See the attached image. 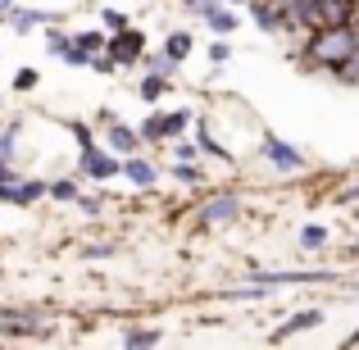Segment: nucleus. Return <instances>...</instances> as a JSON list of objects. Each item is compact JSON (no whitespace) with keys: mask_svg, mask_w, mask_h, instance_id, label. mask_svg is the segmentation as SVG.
Returning a JSON list of instances; mask_svg holds the SVG:
<instances>
[{"mask_svg":"<svg viewBox=\"0 0 359 350\" xmlns=\"http://www.w3.org/2000/svg\"><path fill=\"white\" fill-rule=\"evenodd\" d=\"M318 323H323V309H296V314H291L282 328H273V337H269V342H287V337L309 332V328H318Z\"/></svg>","mask_w":359,"mask_h":350,"instance_id":"nucleus-9","label":"nucleus"},{"mask_svg":"<svg viewBox=\"0 0 359 350\" xmlns=\"http://www.w3.org/2000/svg\"><path fill=\"white\" fill-rule=\"evenodd\" d=\"M300 245H305V250H323V245H327V228H318V223L300 228Z\"/></svg>","mask_w":359,"mask_h":350,"instance_id":"nucleus-22","label":"nucleus"},{"mask_svg":"<svg viewBox=\"0 0 359 350\" xmlns=\"http://www.w3.org/2000/svg\"><path fill=\"white\" fill-rule=\"evenodd\" d=\"M46 196H55V201H78V182L73 177H55V182H46Z\"/></svg>","mask_w":359,"mask_h":350,"instance_id":"nucleus-18","label":"nucleus"},{"mask_svg":"<svg viewBox=\"0 0 359 350\" xmlns=\"http://www.w3.org/2000/svg\"><path fill=\"white\" fill-rule=\"evenodd\" d=\"M41 309H0V332L9 337H46L50 328L41 323Z\"/></svg>","mask_w":359,"mask_h":350,"instance_id":"nucleus-4","label":"nucleus"},{"mask_svg":"<svg viewBox=\"0 0 359 350\" xmlns=\"http://www.w3.org/2000/svg\"><path fill=\"white\" fill-rule=\"evenodd\" d=\"M73 46L87 51V55H100V51H105V32H78V36H73Z\"/></svg>","mask_w":359,"mask_h":350,"instance_id":"nucleus-24","label":"nucleus"},{"mask_svg":"<svg viewBox=\"0 0 359 350\" xmlns=\"http://www.w3.org/2000/svg\"><path fill=\"white\" fill-rule=\"evenodd\" d=\"M191 123H196V150H201V155H214V159H228V164H232V150L210 132V119H191Z\"/></svg>","mask_w":359,"mask_h":350,"instance_id":"nucleus-11","label":"nucleus"},{"mask_svg":"<svg viewBox=\"0 0 359 350\" xmlns=\"http://www.w3.org/2000/svg\"><path fill=\"white\" fill-rule=\"evenodd\" d=\"M118 177H128L132 187H150L155 182V164H150V159H137V155H123V173Z\"/></svg>","mask_w":359,"mask_h":350,"instance_id":"nucleus-12","label":"nucleus"},{"mask_svg":"<svg viewBox=\"0 0 359 350\" xmlns=\"http://www.w3.org/2000/svg\"><path fill=\"white\" fill-rule=\"evenodd\" d=\"M210 60H214V64H228V60H232V46H228V41H214V46H210Z\"/></svg>","mask_w":359,"mask_h":350,"instance_id":"nucleus-29","label":"nucleus"},{"mask_svg":"<svg viewBox=\"0 0 359 350\" xmlns=\"http://www.w3.org/2000/svg\"><path fill=\"white\" fill-rule=\"evenodd\" d=\"M36 87V69H18L14 73V91H32Z\"/></svg>","mask_w":359,"mask_h":350,"instance_id":"nucleus-26","label":"nucleus"},{"mask_svg":"<svg viewBox=\"0 0 359 350\" xmlns=\"http://www.w3.org/2000/svg\"><path fill=\"white\" fill-rule=\"evenodd\" d=\"M73 46V36L69 32H46V51L55 55V60H64V51Z\"/></svg>","mask_w":359,"mask_h":350,"instance_id":"nucleus-25","label":"nucleus"},{"mask_svg":"<svg viewBox=\"0 0 359 350\" xmlns=\"http://www.w3.org/2000/svg\"><path fill=\"white\" fill-rule=\"evenodd\" d=\"M9 27H14L18 36H27L32 27H55L60 23V14H46V9H9Z\"/></svg>","mask_w":359,"mask_h":350,"instance_id":"nucleus-8","label":"nucleus"},{"mask_svg":"<svg viewBox=\"0 0 359 350\" xmlns=\"http://www.w3.org/2000/svg\"><path fill=\"white\" fill-rule=\"evenodd\" d=\"M164 342V332H155V328H132V332H123V346H159Z\"/></svg>","mask_w":359,"mask_h":350,"instance_id":"nucleus-19","label":"nucleus"},{"mask_svg":"<svg viewBox=\"0 0 359 350\" xmlns=\"http://www.w3.org/2000/svg\"><path fill=\"white\" fill-rule=\"evenodd\" d=\"M164 55H168L173 64H182L187 55H191V32H177V27H173V32L164 36Z\"/></svg>","mask_w":359,"mask_h":350,"instance_id":"nucleus-14","label":"nucleus"},{"mask_svg":"<svg viewBox=\"0 0 359 350\" xmlns=\"http://www.w3.org/2000/svg\"><path fill=\"white\" fill-rule=\"evenodd\" d=\"M355 23V0H318V27Z\"/></svg>","mask_w":359,"mask_h":350,"instance_id":"nucleus-10","label":"nucleus"},{"mask_svg":"<svg viewBox=\"0 0 359 350\" xmlns=\"http://www.w3.org/2000/svg\"><path fill=\"white\" fill-rule=\"evenodd\" d=\"M141 51H146V36L137 32V27H118V32H109L105 36V55L118 64V69H132V64L141 60Z\"/></svg>","mask_w":359,"mask_h":350,"instance_id":"nucleus-2","label":"nucleus"},{"mask_svg":"<svg viewBox=\"0 0 359 350\" xmlns=\"http://www.w3.org/2000/svg\"><path fill=\"white\" fill-rule=\"evenodd\" d=\"M173 177H177V182H187V187H196L205 173L196 168V159H173Z\"/></svg>","mask_w":359,"mask_h":350,"instance_id":"nucleus-21","label":"nucleus"},{"mask_svg":"<svg viewBox=\"0 0 359 350\" xmlns=\"http://www.w3.org/2000/svg\"><path fill=\"white\" fill-rule=\"evenodd\" d=\"M355 23H359V0H355Z\"/></svg>","mask_w":359,"mask_h":350,"instance_id":"nucleus-40","label":"nucleus"},{"mask_svg":"<svg viewBox=\"0 0 359 350\" xmlns=\"http://www.w3.org/2000/svg\"><path fill=\"white\" fill-rule=\"evenodd\" d=\"M187 9H191V14H210L214 5H223V0H182Z\"/></svg>","mask_w":359,"mask_h":350,"instance_id":"nucleus-32","label":"nucleus"},{"mask_svg":"<svg viewBox=\"0 0 359 350\" xmlns=\"http://www.w3.org/2000/svg\"><path fill=\"white\" fill-rule=\"evenodd\" d=\"M259 150H264V159H269L273 168H282V173H300V168H305V155H300L296 146H287L282 137H273V132L259 141Z\"/></svg>","mask_w":359,"mask_h":350,"instance_id":"nucleus-5","label":"nucleus"},{"mask_svg":"<svg viewBox=\"0 0 359 350\" xmlns=\"http://www.w3.org/2000/svg\"><path fill=\"white\" fill-rule=\"evenodd\" d=\"M237 214H245L237 191H219V196H210V201L201 205V223H232Z\"/></svg>","mask_w":359,"mask_h":350,"instance_id":"nucleus-6","label":"nucleus"},{"mask_svg":"<svg viewBox=\"0 0 359 350\" xmlns=\"http://www.w3.org/2000/svg\"><path fill=\"white\" fill-rule=\"evenodd\" d=\"M100 23H105L109 32H118V27H128V18H123L118 9H100Z\"/></svg>","mask_w":359,"mask_h":350,"instance_id":"nucleus-28","label":"nucleus"},{"mask_svg":"<svg viewBox=\"0 0 359 350\" xmlns=\"http://www.w3.org/2000/svg\"><path fill=\"white\" fill-rule=\"evenodd\" d=\"M351 255H355V260H359V241H351Z\"/></svg>","mask_w":359,"mask_h":350,"instance_id":"nucleus-38","label":"nucleus"},{"mask_svg":"<svg viewBox=\"0 0 359 350\" xmlns=\"http://www.w3.org/2000/svg\"><path fill=\"white\" fill-rule=\"evenodd\" d=\"M82 177H96V182H105V177H118L123 173V159L114 155V150H100L96 141L91 146H82Z\"/></svg>","mask_w":359,"mask_h":350,"instance_id":"nucleus-3","label":"nucleus"},{"mask_svg":"<svg viewBox=\"0 0 359 350\" xmlns=\"http://www.w3.org/2000/svg\"><path fill=\"white\" fill-rule=\"evenodd\" d=\"M205 18V23H210V32H237V14H232V9H223V5H214L210 9V14H201Z\"/></svg>","mask_w":359,"mask_h":350,"instance_id":"nucleus-15","label":"nucleus"},{"mask_svg":"<svg viewBox=\"0 0 359 350\" xmlns=\"http://www.w3.org/2000/svg\"><path fill=\"white\" fill-rule=\"evenodd\" d=\"M173 159H196V141H177V146H173Z\"/></svg>","mask_w":359,"mask_h":350,"instance_id":"nucleus-31","label":"nucleus"},{"mask_svg":"<svg viewBox=\"0 0 359 350\" xmlns=\"http://www.w3.org/2000/svg\"><path fill=\"white\" fill-rule=\"evenodd\" d=\"M64 128L78 137V146H91V128H87V123H64Z\"/></svg>","mask_w":359,"mask_h":350,"instance_id":"nucleus-30","label":"nucleus"},{"mask_svg":"<svg viewBox=\"0 0 359 350\" xmlns=\"http://www.w3.org/2000/svg\"><path fill=\"white\" fill-rule=\"evenodd\" d=\"M346 346H359V332H355V337H346Z\"/></svg>","mask_w":359,"mask_h":350,"instance_id":"nucleus-37","label":"nucleus"},{"mask_svg":"<svg viewBox=\"0 0 359 350\" xmlns=\"http://www.w3.org/2000/svg\"><path fill=\"white\" fill-rule=\"evenodd\" d=\"M187 123H191V109H164V137H168V141L182 137Z\"/></svg>","mask_w":359,"mask_h":350,"instance_id":"nucleus-16","label":"nucleus"},{"mask_svg":"<svg viewBox=\"0 0 359 350\" xmlns=\"http://www.w3.org/2000/svg\"><path fill=\"white\" fill-rule=\"evenodd\" d=\"M78 205L91 214V219H100V201H96V196H82V191H78Z\"/></svg>","mask_w":359,"mask_h":350,"instance_id":"nucleus-33","label":"nucleus"},{"mask_svg":"<svg viewBox=\"0 0 359 350\" xmlns=\"http://www.w3.org/2000/svg\"><path fill=\"white\" fill-rule=\"evenodd\" d=\"M341 201H346V205H355V201H359V182L346 187V191H341Z\"/></svg>","mask_w":359,"mask_h":350,"instance_id":"nucleus-35","label":"nucleus"},{"mask_svg":"<svg viewBox=\"0 0 359 350\" xmlns=\"http://www.w3.org/2000/svg\"><path fill=\"white\" fill-rule=\"evenodd\" d=\"M105 146L114 150V155H137V146H141V132L114 119V123H105Z\"/></svg>","mask_w":359,"mask_h":350,"instance_id":"nucleus-7","label":"nucleus"},{"mask_svg":"<svg viewBox=\"0 0 359 350\" xmlns=\"http://www.w3.org/2000/svg\"><path fill=\"white\" fill-rule=\"evenodd\" d=\"M64 64H73V69H87L91 55H87V51H78V46H69V51H64Z\"/></svg>","mask_w":359,"mask_h":350,"instance_id":"nucleus-27","label":"nucleus"},{"mask_svg":"<svg viewBox=\"0 0 359 350\" xmlns=\"http://www.w3.org/2000/svg\"><path fill=\"white\" fill-rule=\"evenodd\" d=\"M137 91H141V100H159L168 91V78H159V73H146V78L137 82Z\"/></svg>","mask_w":359,"mask_h":350,"instance_id":"nucleus-17","label":"nucleus"},{"mask_svg":"<svg viewBox=\"0 0 359 350\" xmlns=\"http://www.w3.org/2000/svg\"><path fill=\"white\" fill-rule=\"evenodd\" d=\"M250 14L259 23V32H282V18H278V5L273 0H250Z\"/></svg>","mask_w":359,"mask_h":350,"instance_id":"nucleus-13","label":"nucleus"},{"mask_svg":"<svg viewBox=\"0 0 359 350\" xmlns=\"http://www.w3.org/2000/svg\"><path fill=\"white\" fill-rule=\"evenodd\" d=\"M9 9H14V0H0V14H9Z\"/></svg>","mask_w":359,"mask_h":350,"instance_id":"nucleus-36","label":"nucleus"},{"mask_svg":"<svg viewBox=\"0 0 359 350\" xmlns=\"http://www.w3.org/2000/svg\"><path fill=\"white\" fill-rule=\"evenodd\" d=\"M332 78H337V82H346V87H355V82H359V51H355L346 64H337V69H332Z\"/></svg>","mask_w":359,"mask_h":350,"instance_id":"nucleus-23","label":"nucleus"},{"mask_svg":"<svg viewBox=\"0 0 359 350\" xmlns=\"http://www.w3.org/2000/svg\"><path fill=\"white\" fill-rule=\"evenodd\" d=\"M359 51L355 41V23H337V27H314L305 36V64L309 69H327L332 73L337 64H346Z\"/></svg>","mask_w":359,"mask_h":350,"instance_id":"nucleus-1","label":"nucleus"},{"mask_svg":"<svg viewBox=\"0 0 359 350\" xmlns=\"http://www.w3.org/2000/svg\"><path fill=\"white\" fill-rule=\"evenodd\" d=\"M228 5H250V0H228Z\"/></svg>","mask_w":359,"mask_h":350,"instance_id":"nucleus-39","label":"nucleus"},{"mask_svg":"<svg viewBox=\"0 0 359 350\" xmlns=\"http://www.w3.org/2000/svg\"><path fill=\"white\" fill-rule=\"evenodd\" d=\"M141 141H168L164 137V109H159V114H150V119H141Z\"/></svg>","mask_w":359,"mask_h":350,"instance_id":"nucleus-20","label":"nucleus"},{"mask_svg":"<svg viewBox=\"0 0 359 350\" xmlns=\"http://www.w3.org/2000/svg\"><path fill=\"white\" fill-rule=\"evenodd\" d=\"M96 255H114V245H109V241L105 245H87V260H96Z\"/></svg>","mask_w":359,"mask_h":350,"instance_id":"nucleus-34","label":"nucleus"}]
</instances>
